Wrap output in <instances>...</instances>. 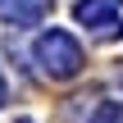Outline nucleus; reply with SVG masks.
Masks as SVG:
<instances>
[{
  "mask_svg": "<svg viewBox=\"0 0 123 123\" xmlns=\"http://www.w3.org/2000/svg\"><path fill=\"white\" fill-rule=\"evenodd\" d=\"M32 59H37V68H41L50 82H64V78H78V73H82V46H78L68 32H59V27H50V32L37 37Z\"/></svg>",
  "mask_w": 123,
  "mask_h": 123,
  "instance_id": "nucleus-1",
  "label": "nucleus"
},
{
  "mask_svg": "<svg viewBox=\"0 0 123 123\" xmlns=\"http://www.w3.org/2000/svg\"><path fill=\"white\" fill-rule=\"evenodd\" d=\"M73 18L82 27H96V32H114L119 27V0H78L73 5Z\"/></svg>",
  "mask_w": 123,
  "mask_h": 123,
  "instance_id": "nucleus-2",
  "label": "nucleus"
},
{
  "mask_svg": "<svg viewBox=\"0 0 123 123\" xmlns=\"http://www.w3.org/2000/svg\"><path fill=\"white\" fill-rule=\"evenodd\" d=\"M46 9H50V0H0V18L5 23H18V27L41 23Z\"/></svg>",
  "mask_w": 123,
  "mask_h": 123,
  "instance_id": "nucleus-3",
  "label": "nucleus"
},
{
  "mask_svg": "<svg viewBox=\"0 0 123 123\" xmlns=\"http://www.w3.org/2000/svg\"><path fill=\"white\" fill-rule=\"evenodd\" d=\"M91 123H123V100H105V105L91 114Z\"/></svg>",
  "mask_w": 123,
  "mask_h": 123,
  "instance_id": "nucleus-4",
  "label": "nucleus"
},
{
  "mask_svg": "<svg viewBox=\"0 0 123 123\" xmlns=\"http://www.w3.org/2000/svg\"><path fill=\"white\" fill-rule=\"evenodd\" d=\"M0 105H5V78H0Z\"/></svg>",
  "mask_w": 123,
  "mask_h": 123,
  "instance_id": "nucleus-5",
  "label": "nucleus"
}]
</instances>
